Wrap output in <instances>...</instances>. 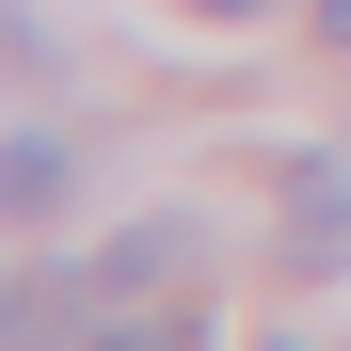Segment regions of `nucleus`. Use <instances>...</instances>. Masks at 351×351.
<instances>
[{"label":"nucleus","mask_w":351,"mask_h":351,"mask_svg":"<svg viewBox=\"0 0 351 351\" xmlns=\"http://www.w3.org/2000/svg\"><path fill=\"white\" fill-rule=\"evenodd\" d=\"M256 351H304V335H256Z\"/></svg>","instance_id":"8"},{"label":"nucleus","mask_w":351,"mask_h":351,"mask_svg":"<svg viewBox=\"0 0 351 351\" xmlns=\"http://www.w3.org/2000/svg\"><path fill=\"white\" fill-rule=\"evenodd\" d=\"M80 287H96V271H16V287H0V335H16V351H64Z\"/></svg>","instance_id":"2"},{"label":"nucleus","mask_w":351,"mask_h":351,"mask_svg":"<svg viewBox=\"0 0 351 351\" xmlns=\"http://www.w3.org/2000/svg\"><path fill=\"white\" fill-rule=\"evenodd\" d=\"M192 271V223H144V240H112L96 256V304H128V287H176Z\"/></svg>","instance_id":"3"},{"label":"nucleus","mask_w":351,"mask_h":351,"mask_svg":"<svg viewBox=\"0 0 351 351\" xmlns=\"http://www.w3.org/2000/svg\"><path fill=\"white\" fill-rule=\"evenodd\" d=\"M96 351H208V319H176V304H144V319H128V304H112V335H96Z\"/></svg>","instance_id":"5"},{"label":"nucleus","mask_w":351,"mask_h":351,"mask_svg":"<svg viewBox=\"0 0 351 351\" xmlns=\"http://www.w3.org/2000/svg\"><path fill=\"white\" fill-rule=\"evenodd\" d=\"M192 16H271V0H192Z\"/></svg>","instance_id":"6"},{"label":"nucleus","mask_w":351,"mask_h":351,"mask_svg":"<svg viewBox=\"0 0 351 351\" xmlns=\"http://www.w3.org/2000/svg\"><path fill=\"white\" fill-rule=\"evenodd\" d=\"M287 271H351V160L287 176Z\"/></svg>","instance_id":"1"},{"label":"nucleus","mask_w":351,"mask_h":351,"mask_svg":"<svg viewBox=\"0 0 351 351\" xmlns=\"http://www.w3.org/2000/svg\"><path fill=\"white\" fill-rule=\"evenodd\" d=\"M319 32H335V48H351V0H319Z\"/></svg>","instance_id":"7"},{"label":"nucleus","mask_w":351,"mask_h":351,"mask_svg":"<svg viewBox=\"0 0 351 351\" xmlns=\"http://www.w3.org/2000/svg\"><path fill=\"white\" fill-rule=\"evenodd\" d=\"M48 192H64V144L16 128V144H0V223H48Z\"/></svg>","instance_id":"4"}]
</instances>
